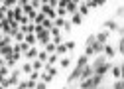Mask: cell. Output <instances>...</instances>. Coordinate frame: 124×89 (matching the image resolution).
<instances>
[{"mask_svg":"<svg viewBox=\"0 0 124 89\" xmlns=\"http://www.w3.org/2000/svg\"><path fill=\"white\" fill-rule=\"evenodd\" d=\"M89 65V57L87 55H81L79 59H77V65H75V69L69 73V77H67V83L71 85L73 81H77V79H81V73H83V69Z\"/></svg>","mask_w":124,"mask_h":89,"instance_id":"1","label":"cell"},{"mask_svg":"<svg viewBox=\"0 0 124 89\" xmlns=\"http://www.w3.org/2000/svg\"><path fill=\"white\" fill-rule=\"evenodd\" d=\"M36 36H38V46H41V50H43V48H45V46H47V44L53 40L49 30H43V32H39V34H36Z\"/></svg>","mask_w":124,"mask_h":89,"instance_id":"2","label":"cell"},{"mask_svg":"<svg viewBox=\"0 0 124 89\" xmlns=\"http://www.w3.org/2000/svg\"><path fill=\"white\" fill-rule=\"evenodd\" d=\"M41 14H43V16H47L49 20H55L57 18V14H55V10L49 6V2H43V6H41V10H39Z\"/></svg>","mask_w":124,"mask_h":89,"instance_id":"3","label":"cell"},{"mask_svg":"<svg viewBox=\"0 0 124 89\" xmlns=\"http://www.w3.org/2000/svg\"><path fill=\"white\" fill-rule=\"evenodd\" d=\"M104 30L106 32H118L120 26H118L116 20H104Z\"/></svg>","mask_w":124,"mask_h":89,"instance_id":"4","label":"cell"},{"mask_svg":"<svg viewBox=\"0 0 124 89\" xmlns=\"http://www.w3.org/2000/svg\"><path fill=\"white\" fill-rule=\"evenodd\" d=\"M20 73H22V69H14V71L10 73V83H12V87H18V85H20Z\"/></svg>","mask_w":124,"mask_h":89,"instance_id":"5","label":"cell"},{"mask_svg":"<svg viewBox=\"0 0 124 89\" xmlns=\"http://www.w3.org/2000/svg\"><path fill=\"white\" fill-rule=\"evenodd\" d=\"M93 75H95V69H93V65L89 63V65L83 69V73H81V81H87V79H91Z\"/></svg>","mask_w":124,"mask_h":89,"instance_id":"6","label":"cell"},{"mask_svg":"<svg viewBox=\"0 0 124 89\" xmlns=\"http://www.w3.org/2000/svg\"><path fill=\"white\" fill-rule=\"evenodd\" d=\"M108 36H110V32H106V30H102V32L97 34V42L102 44V46H106V42H108Z\"/></svg>","mask_w":124,"mask_h":89,"instance_id":"7","label":"cell"},{"mask_svg":"<svg viewBox=\"0 0 124 89\" xmlns=\"http://www.w3.org/2000/svg\"><path fill=\"white\" fill-rule=\"evenodd\" d=\"M0 53H2V59L12 57V53H14V46H4V48H0Z\"/></svg>","mask_w":124,"mask_h":89,"instance_id":"8","label":"cell"},{"mask_svg":"<svg viewBox=\"0 0 124 89\" xmlns=\"http://www.w3.org/2000/svg\"><path fill=\"white\" fill-rule=\"evenodd\" d=\"M38 55H39V50H38V48H32V50H30L24 57L28 59V62H36V59H38Z\"/></svg>","mask_w":124,"mask_h":89,"instance_id":"9","label":"cell"},{"mask_svg":"<svg viewBox=\"0 0 124 89\" xmlns=\"http://www.w3.org/2000/svg\"><path fill=\"white\" fill-rule=\"evenodd\" d=\"M104 63H106V57H104V55H99V57H97L91 65H93V69H99V67H101V65H104Z\"/></svg>","mask_w":124,"mask_h":89,"instance_id":"10","label":"cell"},{"mask_svg":"<svg viewBox=\"0 0 124 89\" xmlns=\"http://www.w3.org/2000/svg\"><path fill=\"white\" fill-rule=\"evenodd\" d=\"M57 59H59V55H57V53H51V55H49V59H47V63H45V67H43V71L47 69V67H53V65L57 63Z\"/></svg>","mask_w":124,"mask_h":89,"instance_id":"11","label":"cell"},{"mask_svg":"<svg viewBox=\"0 0 124 89\" xmlns=\"http://www.w3.org/2000/svg\"><path fill=\"white\" fill-rule=\"evenodd\" d=\"M22 73H28V77L34 73V65H32V62H26V63L22 65Z\"/></svg>","mask_w":124,"mask_h":89,"instance_id":"12","label":"cell"},{"mask_svg":"<svg viewBox=\"0 0 124 89\" xmlns=\"http://www.w3.org/2000/svg\"><path fill=\"white\" fill-rule=\"evenodd\" d=\"M110 73L116 77V81H120V79H122V69H120V65H112V71H110Z\"/></svg>","mask_w":124,"mask_h":89,"instance_id":"13","label":"cell"},{"mask_svg":"<svg viewBox=\"0 0 124 89\" xmlns=\"http://www.w3.org/2000/svg\"><path fill=\"white\" fill-rule=\"evenodd\" d=\"M91 79H93V83H95V87H97V89H99V87H102V81H104V77H102V75H97V73H95V75H93Z\"/></svg>","mask_w":124,"mask_h":89,"instance_id":"14","label":"cell"},{"mask_svg":"<svg viewBox=\"0 0 124 89\" xmlns=\"http://www.w3.org/2000/svg\"><path fill=\"white\" fill-rule=\"evenodd\" d=\"M26 42H28L32 48H36V44H38V36H36V34H28V36H26Z\"/></svg>","mask_w":124,"mask_h":89,"instance_id":"15","label":"cell"},{"mask_svg":"<svg viewBox=\"0 0 124 89\" xmlns=\"http://www.w3.org/2000/svg\"><path fill=\"white\" fill-rule=\"evenodd\" d=\"M112 55H116V50L106 44V46H104V57H112Z\"/></svg>","mask_w":124,"mask_h":89,"instance_id":"16","label":"cell"},{"mask_svg":"<svg viewBox=\"0 0 124 89\" xmlns=\"http://www.w3.org/2000/svg\"><path fill=\"white\" fill-rule=\"evenodd\" d=\"M79 89H97V87H95V83H93V79H87V81H81Z\"/></svg>","mask_w":124,"mask_h":89,"instance_id":"17","label":"cell"},{"mask_svg":"<svg viewBox=\"0 0 124 89\" xmlns=\"http://www.w3.org/2000/svg\"><path fill=\"white\" fill-rule=\"evenodd\" d=\"M71 24H75V26H81L83 24V16H81L79 12H77L75 16H71Z\"/></svg>","mask_w":124,"mask_h":89,"instance_id":"18","label":"cell"},{"mask_svg":"<svg viewBox=\"0 0 124 89\" xmlns=\"http://www.w3.org/2000/svg\"><path fill=\"white\" fill-rule=\"evenodd\" d=\"M4 46H12V36H2V40H0V48Z\"/></svg>","mask_w":124,"mask_h":89,"instance_id":"19","label":"cell"},{"mask_svg":"<svg viewBox=\"0 0 124 89\" xmlns=\"http://www.w3.org/2000/svg\"><path fill=\"white\" fill-rule=\"evenodd\" d=\"M38 59H39V62H43V63H47V59H49V53L45 52V50H39V55H38Z\"/></svg>","mask_w":124,"mask_h":89,"instance_id":"20","label":"cell"},{"mask_svg":"<svg viewBox=\"0 0 124 89\" xmlns=\"http://www.w3.org/2000/svg\"><path fill=\"white\" fill-rule=\"evenodd\" d=\"M43 50H45V52H47V53L51 55V53H55V52H57V46H55L53 42H49V44H47V46H45Z\"/></svg>","mask_w":124,"mask_h":89,"instance_id":"21","label":"cell"},{"mask_svg":"<svg viewBox=\"0 0 124 89\" xmlns=\"http://www.w3.org/2000/svg\"><path fill=\"white\" fill-rule=\"evenodd\" d=\"M65 24H67V20H65V18H55V20H53V26H55V28H61V30H63V26H65Z\"/></svg>","mask_w":124,"mask_h":89,"instance_id":"22","label":"cell"},{"mask_svg":"<svg viewBox=\"0 0 124 89\" xmlns=\"http://www.w3.org/2000/svg\"><path fill=\"white\" fill-rule=\"evenodd\" d=\"M89 10H91V8L87 6V2H83V4L79 6V14H81V16H83V18L87 16V14H89Z\"/></svg>","mask_w":124,"mask_h":89,"instance_id":"23","label":"cell"},{"mask_svg":"<svg viewBox=\"0 0 124 89\" xmlns=\"http://www.w3.org/2000/svg\"><path fill=\"white\" fill-rule=\"evenodd\" d=\"M41 81L43 83H51L53 81V75H49L47 71H41Z\"/></svg>","mask_w":124,"mask_h":89,"instance_id":"24","label":"cell"},{"mask_svg":"<svg viewBox=\"0 0 124 89\" xmlns=\"http://www.w3.org/2000/svg\"><path fill=\"white\" fill-rule=\"evenodd\" d=\"M85 44H87V48H93V46H95V44H97V36H89L87 40H85Z\"/></svg>","mask_w":124,"mask_h":89,"instance_id":"25","label":"cell"},{"mask_svg":"<svg viewBox=\"0 0 124 89\" xmlns=\"http://www.w3.org/2000/svg\"><path fill=\"white\" fill-rule=\"evenodd\" d=\"M67 52H69V50H67V46H65V44H59V46H57V52H55V53H57V55H65Z\"/></svg>","mask_w":124,"mask_h":89,"instance_id":"26","label":"cell"},{"mask_svg":"<svg viewBox=\"0 0 124 89\" xmlns=\"http://www.w3.org/2000/svg\"><path fill=\"white\" fill-rule=\"evenodd\" d=\"M49 32H51V38H63L61 28H55V26H53V30H49Z\"/></svg>","mask_w":124,"mask_h":89,"instance_id":"27","label":"cell"},{"mask_svg":"<svg viewBox=\"0 0 124 89\" xmlns=\"http://www.w3.org/2000/svg\"><path fill=\"white\" fill-rule=\"evenodd\" d=\"M8 73H10V67L6 63H2V67H0V75L2 77H8Z\"/></svg>","mask_w":124,"mask_h":89,"instance_id":"28","label":"cell"},{"mask_svg":"<svg viewBox=\"0 0 124 89\" xmlns=\"http://www.w3.org/2000/svg\"><path fill=\"white\" fill-rule=\"evenodd\" d=\"M67 16V8H57V18H65Z\"/></svg>","mask_w":124,"mask_h":89,"instance_id":"29","label":"cell"},{"mask_svg":"<svg viewBox=\"0 0 124 89\" xmlns=\"http://www.w3.org/2000/svg\"><path fill=\"white\" fill-rule=\"evenodd\" d=\"M59 65H61V67H69V65H71V59H69V57H63V59L59 62Z\"/></svg>","mask_w":124,"mask_h":89,"instance_id":"30","label":"cell"},{"mask_svg":"<svg viewBox=\"0 0 124 89\" xmlns=\"http://www.w3.org/2000/svg\"><path fill=\"white\" fill-rule=\"evenodd\" d=\"M65 46H67V50L71 52V50H75V48H77V44H75L73 40H69V42H65Z\"/></svg>","mask_w":124,"mask_h":89,"instance_id":"31","label":"cell"},{"mask_svg":"<svg viewBox=\"0 0 124 89\" xmlns=\"http://www.w3.org/2000/svg\"><path fill=\"white\" fill-rule=\"evenodd\" d=\"M71 28H73V24H71V20H67V24L63 26V32H67V34H69V32H71Z\"/></svg>","mask_w":124,"mask_h":89,"instance_id":"32","label":"cell"},{"mask_svg":"<svg viewBox=\"0 0 124 89\" xmlns=\"http://www.w3.org/2000/svg\"><path fill=\"white\" fill-rule=\"evenodd\" d=\"M118 52L124 55V38H120V42H118Z\"/></svg>","mask_w":124,"mask_h":89,"instance_id":"33","label":"cell"},{"mask_svg":"<svg viewBox=\"0 0 124 89\" xmlns=\"http://www.w3.org/2000/svg\"><path fill=\"white\" fill-rule=\"evenodd\" d=\"M16 89H30V85H28V79H26V81H20V85H18Z\"/></svg>","mask_w":124,"mask_h":89,"instance_id":"34","label":"cell"},{"mask_svg":"<svg viewBox=\"0 0 124 89\" xmlns=\"http://www.w3.org/2000/svg\"><path fill=\"white\" fill-rule=\"evenodd\" d=\"M45 71H47V73H49V75H53V77H55V75H57V73H59V71H57L55 67H47V69H45Z\"/></svg>","mask_w":124,"mask_h":89,"instance_id":"35","label":"cell"},{"mask_svg":"<svg viewBox=\"0 0 124 89\" xmlns=\"http://www.w3.org/2000/svg\"><path fill=\"white\" fill-rule=\"evenodd\" d=\"M32 6H34V8H41V6H43V2H39V0H34Z\"/></svg>","mask_w":124,"mask_h":89,"instance_id":"36","label":"cell"},{"mask_svg":"<svg viewBox=\"0 0 124 89\" xmlns=\"http://www.w3.org/2000/svg\"><path fill=\"white\" fill-rule=\"evenodd\" d=\"M36 89H47V83H43V81H39V83H38V87H36Z\"/></svg>","mask_w":124,"mask_h":89,"instance_id":"37","label":"cell"},{"mask_svg":"<svg viewBox=\"0 0 124 89\" xmlns=\"http://www.w3.org/2000/svg\"><path fill=\"white\" fill-rule=\"evenodd\" d=\"M112 89H122V81H116V83H114V87H112Z\"/></svg>","mask_w":124,"mask_h":89,"instance_id":"38","label":"cell"},{"mask_svg":"<svg viewBox=\"0 0 124 89\" xmlns=\"http://www.w3.org/2000/svg\"><path fill=\"white\" fill-rule=\"evenodd\" d=\"M120 69H122V79H124V62H122V65H120Z\"/></svg>","mask_w":124,"mask_h":89,"instance_id":"39","label":"cell"},{"mask_svg":"<svg viewBox=\"0 0 124 89\" xmlns=\"http://www.w3.org/2000/svg\"><path fill=\"white\" fill-rule=\"evenodd\" d=\"M120 81H122V89H124V79H120Z\"/></svg>","mask_w":124,"mask_h":89,"instance_id":"40","label":"cell"},{"mask_svg":"<svg viewBox=\"0 0 124 89\" xmlns=\"http://www.w3.org/2000/svg\"><path fill=\"white\" fill-rule=\"evenodd\" d=\"M99 89H108V87H99Z\"/></svg>","mask_w":124,"mask_h":89,"instance_id":"41","label":"cell"},{"mask_svg":"<svg viewBox=\"0 0 124 89\" xmlns=\"http://www.w3.org/2000/svg\"><path fill=\"white\" fill-rule=\"evenodd\" d=\"M65 89H67V87H65Z\"/></svg>","mask_w":124,"mask_h":89,"instance_id":"42","label":"cell"}]
</instances>
